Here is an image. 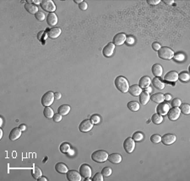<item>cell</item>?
<instances>
[{
  "label": "cell",
  "mask_w": 190,
  "mask_h": 181,
  "mask_svg": "<svg viewBox=\"0 0 190 181\" xmlns=\"http://www.w3.org/2000/svg\"><path fill=\"white\" fill-rule=\"evenodd\" d=\"M116 88L122 93H127L129 92V83L127 78L124 76H118L117 77L114 81Z\"/></svg>",
  "instance_id": "cell-1"
},
{
  "label": "cell",
  "mask_w": 190,
  "mask_h": 181,
  "mask_svg": "<svg viewBox=\"0 0 190 181\" xmlns=\"http://www.w3.org/2000/svg\"><path fill=\"white\" fill-rule=\"evenodd\" d=\"M108 153L104 150H97L91 154V159L96 163H104L108 159Z\"/></svg>",
  "instance_id": "cell-2"
},
{
  "label": "cell",
  "mask_w": 190,
  "mask_h": 181,
  "mask_svg": "<svg viewBox=\"0 0 190 181\" xmlns=\"http://www.w3.org/2000/svg\"><path fill=\"white\" fill-rule=\"evenodd\" d=\"M174 51L170 47L163 46L158 51V57L164 60H171L174 57Z\"/></svg>",
  "instance_id": "cell-3"
},
{
  "label": "cell",
  "mask_w": 190,
  "mask_h": 181,
  "mask_svg": "<svg viewBox=\"0 0 190 181\" xmlns=\"http://www.w3.org/2000/svg\"><path fill=\"white\" fill-rule=\"evenodd\" d=\"M55 99L54 96V93L52 91H48L47 93H45L43 94V96L41 97V105H44L45 107L47 106H51Z\"/></svg>",
  "instance_id": "cell-4"
},
{
  "label": "cell",
  "mask_w": 190,
  "mask_h": 181,
  "mask_svg": "<svg viewBox=\"0 0 190 181\" xmlns=\"http://www.w3.org/2000/svg\"><path fill=\"white\" fill-rule=\"evenodd\" d=\"M41 7L43 10L49 12V13H54L56 10V5L52 0H43L41 2Z\"/></svg>",
  "instance_id": "cell-5"
},
{
  "label": "cell",
  "mask_w": 190,
  "mask_h": 181,
  "mask_svg": "<svg viewBox=\"0 0 190 181\" xmlns=\"http://www.w3.org/2000/svg\"><path fill=\"white\" fill-rule=\"evenodd\" d=\"M124 148L126 153H131L135 148V141L132 137H128L124 141Z\"/></svg>",
  "instance_id": "cell-6"
},
{
  "label": "cell",
  "mask_w": 190,
  "mask_h": 181,
  "mask_svg": "<svg viewBox=\"0 0 190 181\" xmlns=\"http://www.w3.org/2000/svg\"><path fill=\"white\" fill-rule=\"evenodd\" d=\"M93 126H94V124L92 123L91 119H85L80 124L79 129L81 132L86 133V132H90L91 129L93 128Z\"/></svg>",
  "instance_id": "cell-7"
},
{
  "label": "cell",
  "mask_w": 190,
  "mask_h": 181,
  "mask_svg": "<svg viewBox=\"0 0 190 181\" xmlns=\"http://www.w3.org/2000/svg\"><path fill=\"white\" fill-rule=\"evenodd\" d=\"M181 115L180 109L178 107H173L169 110L167 112V116L170 121H177Z\"/></svg>",
  "instance_id": "cell-8"
},
{
  "label": "cell",
  "mask_w": 190,
  "mask_h": 181,
  "mask_svg": "<svg viewBox=\"0 0 190 181\" xmlns=\"http://www.w3.org/2000/svg\"><path fill=\"white\" fill-rule=\"evenodd\" d=\"M115 45L113 44V42H109L108 45L103 48L102 50V54L105 58H110L112 56L114 50H115Z\"/></svg>",
  "instance_id": "cell-9"
},
{
  "label": "cell",
  "mask_w": 190,
  "mask_h": 181,
  "mask_svg": "<svg viewBox=\"0 0 190 181\" xmlns=\"http://www.w3.org/2000/svg\"><path fill=\"white\" fill-rule=\"evenodd\" d=\"M176 141H177V137L173 134L167 133V134H165L163 137H161V142L166 146L173 144Z\"/></svg>",
  "instance_id": "cell-10"
},
{
  "label": "cell",
  "mask_w": 190,
  "mask_h": 181,
  "mask_svg": "<svg viewBox=\"0 0 190 181\" xmlns=\"http://www.w3.org/2000/svg\"><path fill=\"white\" fill-rule=\"evenodd\" d=\"M80 173L81 174L83 178H91L92 174V170L90 165L84 164L80 167Z\"/></svg>",
  "instance_id": "cell-11"
},
{
  "label": "cell",
  "mask_w": 190,
  "mask_h": 181,
  "mask_svg": "<svg viewBox=\"0 0 190 181\" xmlns=\"http://www.w3.org/2000/svg\"><path fill=\"white\" fill-rule=\"evenodd\" d=\"M67 179L69 181H80L82 180V176L76 170H68L67 172Z\"/></svg>",
  "instance_id": "cell-12"
},
{
  "label": "cell",
  "mask_w": 190,
  "mask_h": 181,
  "mask_svg": "<svg viewBox=\"0 0 190 181\" xmlns=\"http://www.w3.org/2000/svg\"><path fill=\"white\" fill-rule=\"evenodd\" d=\"M169 110H170V105H169V104L164 103V102H162V103H161L160 105H158V106H157L156 108L157 113L160 114V115H161L162 116L167 115V112L169 111Z\"/></svg>",
  "instance_id": "cell-13"
},
{
  "label": "cell",
  "mask_w": 190,
  "mask_h": 181,
  "mask_svg": "<svg viewBox=\"0 0 190 181\" xmlns=\"http://www.w3.org/2000/svg\"><path fill=\"white\" fill-rule=\"evenodd\" d=\"M127 35L124 33H118L113 37V44L115 46H122L126 41Z\"/></svg>",
  "instance_id": "cell-14"
},
{
  "label": "cell",
  "mask_w": 190,
  "mask_h": 181,
  "mask_svg": "<svg viewBox=\"0 0 190 181\" xmlns=\"http://www.w3.org/2000/svg\"><path fill=\"white\" fill-rule=\"evenodd\" d=\"M21 134H22V131L19 127H15L11 130L8 137L11 141H16L21 137Z\"/></svg>",
  "instance_id": "cell-15"
},
{
  "label": "cell",
  "mask_w": 190,
  "mask_h": 181,
  "mask_svg": "<svg viewBox=\"0 0 190 181\" xmlns=\"http://www.w3.org/2000/svg\"><path fill=\"white\" fill-rule=\"evenodd\" d=\"M61 33H62V31L58 27H53L52 29L48 30V36L49 38H51V39H56V38H58V36L61 35Z\"/></svg>",
  "instance_id": "cell-16"
},
{
  "label": "cell",
  "mask_w": 190,
  "mask_h": 181,
  "mask_svg": "<svg viewBox=\"0 0 190 181\" xmlns=\"http://www.w3.org/2000/svg\"><path fill=\"white\" fill-rule=\"evenodd\" d=\"M164 79L167 82H176L178 79V74L176 71H170L166 74Z\"/></svg>",
  "instance_id": "cell-17"
},
{
  "label": "cell",
  "mask_w": 190,
  "mask_h": 181,
  "mask_svg": "<svg viewBox=\"0 0 190 181\" xmlns=\"http://www.w3.org/2000/svg\"><path fill=\"white\" fill-rule=\"evenodd\" d=\"M150 84H151V79L149 78V77H148V76H143L140 79V82H139V86L142 89L149 87Z\"/></svg>",
  "instance_id": "cell-18"
},
{
  "label": "cell",
  "mask_w": 190,
  "mask_h": 181,
  "mask_svg": "<svg viewBox=\"0 0 190 181\" xmlns=\"http://www.w3.org/2000/svg\"><path fill=\"white\" fill-rule=\"evenodd\" d=\"M142 91H143V89L137 84H133L132 86H129V94L133 96H134V97L140 96V94Z\"/></svg>",
  "instance_id": "cell-19"
},
{
  "label": "cell",
  "mask_w": 190,
  "mask_h": 181,
  "mask_svg": "<svg viewBox=\"0 0 190 181\" xmlns=\"http://www.w3.org/2000/svg\"><path fill=\"white\" fill-rule=\"evenodd\" d=\"M58 16L55 13H49L47 17V22L50 26H55L58 24Z\"/></svg>",
  "instance_id": "cell-20"
},
{
  "label": "cell",
  "mask_w": 190,
  "mask_h": 181,
  "mask_svg": "<svg viewBox=\"0 0 190 181\" xmlns=\"http://www.w3.org/2000/svg\"><path fill=\"white\" fill-rule=\"evenodd\" d=\"M122 159L123 157L120 154L118 153H112L108 156V160L112 163V164H118L122 162Z\"/></svg>",
  "instance_id": "cell-21"
},
{
  "label": "cell",
  "mask_w": 190,
  "mask_h": 181,
  "mask_svg": "<svg viewBox=\"0 0 190 181\" xmlns=\"http://www.w3.org/2000/svg\"><path fill=\"white\" fill-rule=\"evenodd\" d=\"M152 74L155 75V77H161L163 73V67H161V64L156 63L152 66Z\"/></svg>",
  "instance_id": "cell-22"
},
{
  "label": "cell",
  "mask_w": 190,
  "mask_h": 181,
  "mask_svg": "<svg viewBox=\"0 0 190 181\" xmlns=\"http://www.w3.org/2000/svg\"><path fill=\"white\" fill-rule=\"evenodd\" d=\"M149 99H150L149 94H148V93L145 92V91H142V92H141V94H140V102L141 105H147V103L149 102Z\"/></svg>",
  "instance_id": "cell-23"
},
{
  "label": "cell",
  "mask_w": 190,
  "mask_h": 181,
  "mask_svg": "<svg viewBox=\"0 0 190 181\" xmlns=\"http://www.w3.org/2000/svg\"><path fill=\"white\" fill-rule=\"evenodd\" d=\"M150 99L157 104H161L162 103L165 99H164V94H161V93H156V94H154L152 96H150Z\"/></svg>",
  "instance_id": "cell-24"
},
{
  "label": "cell",
  "mask_w": 190,
  "mask_h": 181,
  "mask_svg": "<svg viewBox=\"0 0 190 181\" xmlns=\"http://www.w3.org/2000/svg\"><path fill=\"white\" fill-rule=\"evenodd\" d=\"M152 84H153V86H154L156 89H160V90H161V89H163L165 88V83L162 82L158 77L154 78V79L152 80Z\"/></svg>",
  "instance_id": "cell-25"
},
{
  "label": "cell",
  "mask_w": 190,
  "mask_h": 181,
  "mask_svg": "<svg viewBox=\"0 0 190 181\" xmlns=\"http://www.w3.org/2000/svg\"><path fill=\"white\" fill-rule=\"evenodd\" d=\"M55 169L59 173H67V172L68 171V167L64 163H58L55 165Z\"/></svg>",
  "instance_id": "cell-26"
},
{
  "label": "cell",
  "mask_w": 190,
  "mask_h": 181,
  "mask_svg": "<svg viewBox=\"0 0 190 181\" xmlns=\"http://www.w3.org/2000/svg\"><path fill=\"white\" fill-rule=\"evenodd\" d=\"M25 8L31 15H36L38 12V8L36 4L33 3H25Z\"/></svg>",
  "instance_id": "cell-27"
},
{
  "label": "cell",
  "mask_w": 190,
  "mask_h": 181,
  "mask_svg": "<svg viewBox=\"0 0 190 181\" xmlns=\"http://www.w3.org/2000/svg\"><path fill=\"white\" fill-rule=\"evenodd\" d=\"M70 111V106L68 105H62L58 109V112L62 115H67Z\"/></svg>",
  "instance_id": "cell-28"
},
{
  "label": "cell",
  "mask_w": 190,
  "mask_h": 181,
  "mask_svg": "<svg viewBox=\"0 0 190 181\" xmlns=\"http://www.w3.org/2000/svg\"><path fill=\"white\" fill-rule=\"evenodd\" d=\"M128 108L133 112H136L140 110V104L136 101H129L128 103Z\"/></svg>",
  "instance_id": "cell-29"
},
{
  "label": "cell",
  "mask_w": 190,
  "mask_h": 181,
  "mask_svg": "<svg viewBox=\"0 0 190 181\" xmlns=\"http://www.w3.org/2000/svg\"><path fill=\"white\" fill-rule=\"evenodd\" d=\"M151 121H152V122L154 124L159 125V124L163 122V116L161 115H160V114H158V113H156V114H154V115H152Z\"/></svg>",
  "instance_id": "cell-30"
},
{
  "label": "cell",
  "mask_w": 190,
  "mask_h": 181,
  "mask_svg": "<svg viewBox=\"0 0 190 181\" xmlns=\"http://www.w3.org/2000/svg\"><path fill=\"white\" fill-rule=\"evenodd\" d=\"M43 114L44 116L48 119H52L53 115H54V112H53V110L50 106H47L45 107L44 110H43Z\"/></svg>",
  "instance_id": "cell-31"
},
{
  "label": "cell",
  "mask_w": 190,
  "mask_h": 181,
  "mask_svg": "<svg viewBox=\"0 0 190 181\" xmlns=\"http://www.w3.org/2000/svg\"><path fill=\"white\" fill-rule=\"evenodd\" d=\"M31 174H32V177L34 179H39L41 176H42V171L40 168L38 167H34V169H32V172H31Z\"/></svg>",
  "instance_id": "cell-32"
},
{
  "label": "cell",
  "mask_w": 190,
  "mask_h": 181,
  "mask_svg": "<svg viewBox=\"0 0 190 181\" xmlns=\"http://www.w3.org/2000/svg\"><path fill=\"white\" fill-rule=\"evenodd\" d=\"M178 79L182 82H188L190 79V76L187 72H182L178 74Z\"/></svg>",
  "instance_id": "cell-33"
},
{
  "label": "cell",
  "mask_w": 190,
  "mask_h": 181,
  "mask_svg": "<svg viewBox=\"0 0 190 181\" xmlns=\"http://www.w3.org/2000/svg\"><path fill=\"white\" fill-rule=\"evenodd\" d=\"M59 149H60V151H61L62 153H68L70 151L71 147H70L69 143H68V142H63V143L60 145Z\"/></svg>",
  "instance_id": "cell-34"
},
{
  "label": "cell",
  "mask_w": 190,
  "mask_h": 181,
  "mask_svg": "<svg viewBox=\"0 0 190 181\" xmlns=\"http://www.w3.org/2000/svg\"><path fill=\"white\" fill-rule=\"evenodd\" d=\"M180 111L184 115H189L190 114V105L189 104H182L180 105Z\"/></svg>",
  "instance_id": "cell-35"
},
{
  "label": "cell",
  "mask_w": 190,
  "mask_h": 181,
  "mask_svg": "<svg viewBox=\"0 0 190 181\" xmlns=\"http://www.w3.org/2000/svg\"><path fill=\"white\" fill-rule=\"evenodd\" d=\"M144 137H145V136H144V134L140 132H136L133 133V135L132 138L133 140L135 141H140L144 139Z\"/></svg>",
  "instance_id": "cell-36"
},
{
  "label": "cell",
  "mask_w": 190,
  "mask_h": 181,
  "mask_svg": "<svg viewBox=\"0 0 190 181\" xmlns=\"http://www.w3.org/2000/svg\"><path fill=\"white\" fill-rule=\"evenodd\" d=\"M112 170L110 167H105L101 170V173L104 177H109L112 174Z\"/></svg>",
  "instance_id": "cell-37"
},
{
  "label": "cell",
  "mask_w": 190,
  "mask_h": 181,
  "mask_svg": "<svg viewBox=\"0 0 190 181\" xmlns=\"http://www.w3.org/2000/svg\"><path fill=\"white\" fill-rule=\"evenodd\" d=\"M150 141L153 142V143H159L161 141V137L158 134H154L150 137Z\"/></svg>",
  "instance_id": "cell-38"
},
{
  "label": "cell",
  "mask_w": 190,
  "mask_h": 181,
  "mask_svg": "<svg viewBox=\"0 0 190 181\" xmlns=\"http://www.w3.org/2000/svg\"><path fill=\"white\" fill-rule=\"evenodd\" d=\"M173 58L175 59V61H177V62H182L185 59V56L183 53H181V52H178L177 54H174Z\"/></svg>",
  "instance_id": "cell-39"
},
{
  "label": "cell",
  "mask_w": 190,
  "mask_h": 181,
  "mask_svg": "<svg viewBox=\"0 0 190 181\" xmlns=\"http://www.w3.org/2000/svg\"><path fill=\"white\" fill-rule=\"evenodd\" d=\"M35 17H36V19L37 20H39V21H43V20L46 19V16H45L44 13L41 12V11H38V12L35 15Z\"/></svg>",
  "instance_id": "cell-40"
},
{
  "label": "cell",
  "mask_w": 190,
  "mask_h": 181,
  "mask_svg": "<svg viewBox=\"0 0 190 181\" xmlns=\"http://www.w3.org/2000/svg\"><path fill=\"white\" fill-rule=\"evenodd\" d=\"M91 121H92V123L94 125H96V124H99L101 121V117L98 115H91Z\"/></svg>",
  "instance_id": "cell-41"
},
{
  "label": "cell",
  "mask_w": 190,
  "mask_h": 181,
  "mask_svg": "<svg viewBox=\"0 0 190 181\" xmlns=\"http://www.w3.org/2000/svg\"><path fill=\"white\" fill-rule=\"evenodd\" d=\"M103 180H104L103 179V175H102L101 173H96L94 175V177L92 179L93 181H103Z\"/></svg>",
  "instance_id": "cell-42"
},
{
  "label": "cell",
  "mask_w": 190,
  "mask_h": 181,
  "mask_svg": "<svg viewBox=\"0 0 190 181\" xmlns=\"http://www.w3.org/2000/svg\"><path fill=\"white\" fill-rule=\"evenodd\" d=\"M62 119H63V115H60L59 113L54 114L53 117H52V120H53V121H54V122H56V123L60 122V121H62Z\"/></svg>",
  "instance_id": "cell-43"
},
{
  "label": "cell",
  "mask_w": 190,
  "mask_h": 181,
  "mask_svg": "<svg viewBox=\"0 0 190 181\" xmlns=\"http://www.w3.org/2000/svg\"><path fill=\"white\" fill-rule=\"evenodd\" d=\"M181 105H182L181 99H177V98L174 99L173 100V102H172V105H173V107H179Z\"/></svg>",
  "instance_id": "cell-44"
},
{
  "label": "cell",
  "mask_w": 190,
  "mask_h": 181,
  "mask_svg": "<svg viewBox=\"0 0 190 181\" xmlns=\"http://www.w3.org/2000/svg\"><path fill=\"white\" fill-rule=\"evenodd\" d=\"M79 8L80 10H86L87 8H88V4H87V3L86 2H85V1H83L81 3H80L79 4Z\"/></svg>",
  "instance_id": "cell-45"
},
{
  "label": "cell",
  "mask_w": 190,
  "mask_h": 181,
  "mask_svg": "<svg viewBox=\"0 0 190 181\" xmlns=\"http://www.w3.org/2000/svg\"><path fill=\"white\" fill-rule=\"evenodd\" d=\"M161 45H160L158 42H156H156H153V44H152V48H153L154 51H158L159 50L161 49Z\"/></svg>",
  "instance_id": "cell-46"
},
{
  "label": "cell",
  "mask_w": 190,
  "mask_h": 181,
  "mask_svg": "<svg viewBox=\"0 0 190 181\" xmlns=\"http://www.w3.org/2000/svg\"><path fill=\"white\" fill-rule=\"evenodd\" d=\"M147 3L150 5H157L161 3V0H147Z\"/></svg>",
  "instance_id": "cell-47"
},
{
  "label": "cell",
  "mask_w": 190,
  "mask_h": 181,
  "mask_svg": "<svg viewBox=\"0 0 190 181\" xmlns=\"http://www.w3.org/2000/svg\"><path fill=\"white\" fill-rule=\"evenodd\" d=\"M125 41L127 42L128 45H133L134 43V39L133 38L132 36H129V37L126 38V41Z\"/></svg>",
  "instance_id": "cell-48"
},
{
  "label": "cell",
  "mask_w": 190,
  "mask_h": 181,
  "mask_svg": "<svg viewBox=\"0 0 190 181\" xmlns=\"http://www.w3.org/2000/svg\"><path fill=\"white\" fill-rule=\"evenodd\" d=\"M54 96H55V99L58 100V99H60L62 98V94L60 92H55L54 93Z\"/></svg>",
  "instance_id": "cell-49"
},
{
  "label": "cell",
  "mask_w": 190,
  "mask_h": 181,
  "mask_svg": "<svg viewBox=\"0 0 190 181\" xmlns=\"http://www.w3.org/2000/svg\"><path fill=\"white\" fill-rule=\"evenodd\" d=\"M164 99L166 101H170L172 99V95L170 94H164Z\"/></svg>",
  "instance_id": "cell-50"
},
{
  "label": "cell",
  "mask_w": 190,
  "mask_h": 181,
  "mask_svg": "<svg viewBox=\"0 0 190 181\" xmlns=\"http://www.w3.org/2000/svg\"><path fill=\"white\" fill-rule=\"evenodd\" d=\"M19 128H20L22 132H24L25 129H26V126H25V125H24V124H21V125H20Z\"/></svg>",
  "instance_id": "cell-51"
},
{
  "label": "cell",
  "mask_w": 190,
  "mask_h": 181,
  "mask_svg": "<svg viewBox=\"0 0 190 181\" xmlns=\"http://www.w3.org/2000/svg\"><path fill=\"white\" fill-rule=\"evenodd\" d=\"M163 2H164L165 3H166V4H173L174 3L173 0H164Z\"/></svg>",
  "instance_id": "cell-52"
},
{
  "label": "cell",
  "mask_w": 190,
  "mask_h": 181,
  "mask_svg": "<svg viewBox=\"0 0 190 181\" xmlns=\"http://www.w3.org/2000/svg\"><path fill=\"white\" fill-rule=\"evenodd\" d=\"M38 181H48V179L46 177H43V176H41L39 179H37Z\"/></svg>",
  "instance_id": "cell-53"
},
{
  "label": "cell",
  "mask_w": 190,
  "mask_h": 181,
  "mask_svg": "<svg viewBox=\"0 0 190 181\" xmlns=\"http://www.w3.org/2000/svg\"><path fill=\"white\" fill-rule=\"evenodd\" d=\"M74 153H75V152H74V150H72V149H70V151L67 153L68 154V156H73L74 155Z\"/></svg>",
  "instance_id": "cell-54"
},
{
  "label": "cell",
  "mask_w": 190,
  "mask_h": 181,
  "mask_svg": "<svg viewBox=\"0 0 190 181\" xmlns=\"http://www.w3.org/2000/svg\"><path fill=\"white\" fill-rule=\"evenodd\" d=\"M145 92H147L148 94H149V93H151V92H152V89H151L150 87H148V88L145 89Z\"/></svg>",
  "instance_id": "cell-55"
},
{
  "label": "cell",
  "mask_w": 190,
  "mask_h": 181,
  "mask_svg": "<svg viewBox=\"0 0 190 181\" xmlns=\"http://www.w3.org/2000/svg\"><path fill=\"white\" fill-rule=\"evenodd\" d=\"M31 3H35L36 5V4H38V3H40V4H41V1H39V0H32V1H31Z\"/></svg>",
  "instance_id": "cell-56"
},
{
  "label": "cell",
  "mask_w": 190,
  "mask_h": 181,
  "mask_svg": "<svg viewBox=\"0 0 190 181\" xmlns=\"http://www.w3.org/2000/svg\"><path fill=\"white\" fill-rule=\"evenodd\" d=\"M42 35H43V32H42V31H41V32H39V34H38V40H40V41H41V36Z\"/></svg>",
  "instance_id": "cell-57"
},
{
  "label": "cell",
  "mask_w": 190,
  "mask_h": 181,
  "mask_svg": "<svg viewBox=\"0 0 190 181\" xmlns=\"http://www.w3.org/2000/svg\"><path fill=\"white\" fill-rule=\"evenodd\" d=\"M3 125V117H0V126H2Z\"/></svg>",
  "instance_id": "cell-58"
},
{
  "label": "cell",
  "mask_w": 190,
  "mask_h": 181,
  "mask_svg": "<svg viewBox=\"0 0 190 181\" xmlns=\"http://www.w3.org/2000/svg\"><path fill=\"white\" fill-rule=\"evenodd\" d=\"M2 138H3V130L0 129V139H2Z\"/></svg>",
  "instance_id": "cell-59"
},
{
  "label": "cell",
  "mask_w": 190,
  "mask_h": 181,
  "mask_svg": "<svg viewBox=\"0 0 190 181\" xmlns=\"http://www.w3.org/2000/svg\"><path fill=\"white\" fill-rule=\"evenodd\" d=\"M82 2H83L82 0H75V3H79V4L81 3Z\"/></svg>",
  "instance_id": "cell-60"
}]
</instances>
